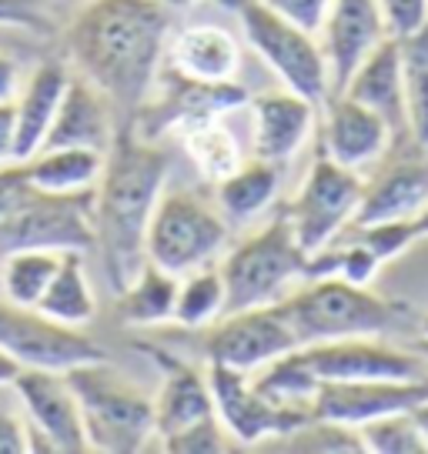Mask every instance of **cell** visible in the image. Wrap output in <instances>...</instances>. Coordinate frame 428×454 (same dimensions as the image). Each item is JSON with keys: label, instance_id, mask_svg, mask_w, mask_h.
Returning <instances> with one entry per match:
<instances>
[{"label": "cell", "instance_id": "5", "mask_svg": "<svg viewBox=\"0 0 428 454\" xmlns=\"http://www.w3.org/2000/svg\"><path fill=\"white\" fill-rule=\"evenodd\" d=\"M218 274L225 284V314L265 308L278 304L288 291H295V281L308 278V254L295 241L288 217L278 214L255 238L238 244L218 264Z\"/></svg>", "mask_w": 428, "mask_h": 454}, {"label": "cell", "instance_id": "2", "mask_svg": "<svg viewBox=\"0 0 428 454\" xmlns=\"http://www.w3.org/2000/svg\"><path fill=\"white\" fill-rule=\"evenodd\" d=\"M168 170L171 154L161 141H144L131 128L115 130L91 200L94 251L115 294L124 291L147 264L144 238L157 198L164 194Z\"/></svg>", "mask_w": 428, "mask_h": 454}, {"label": "cell", "instance_id": "29", "mask_svg": "<svg viewBox=\"0 0 428 454\" xmlns=\"http://www.w3.org/2000/svg\"><path fill=\"white\" fill-rule=\"evenodd\" d=\"M174 298H178V278L168 270L155 268L151 261L141 274L115 294L117 325L124 327H155L161 321H171Z\"/></svg>", "mask_w": 428, "mask_h": 454}, {"label": "cell", "instance_id": "13", "mask_svg": "<svg viewBox=\"0 0 428 454\" xmlns=\"http://www.w3.org/2000/svg\"><path fill=\"white\" fill-rule=\"evenodd\" d=\"M295 348L301 344L278 304L221 314V321L204 338V357L211 364H225L244 374H255L258 368L272 364L274 357Z\"/></svg>", "mask_w": 428, "mask_h": 454}, {"label": "cell", "instance_id": "48", "mask_svg": "<svg viewBox=\"0 0 428 454\" xmlns=\"http://www.w3.org/2000/svg\"><path fill=\"white\" fill-rule=\"evenodd\" d=\"M412 231H415V241H422V238H428V204L412 217Z\"/></svg>", "mask_w": 428, "mask_h": 454}, {"label": "cell", "instance_id": "8", "mask_svg": "<svg viewBox=\"0 0 428 454\" xmlns=\"http://www.w3.org/2000/svg\"><path fill=\"white\" fill-rule=\"evenodd\" d=\"M248 98L251 94L238 81H225V84L191 81L164 64L157 71L151 94L134 114L131 130L144 141H164L168 134L181 137L185 130L208 124V121H221L225 114L244 107Z\"/></svg>", "mask_w": 428, "mask_h": 454}, {"label": "cell", "instance_id": "37", "mask_svg": "<svg viewBox=\"0 0 428 454\" xmlns=\"http://www.w3.org/2000/svg\"><path fill=\"white\" fill-rule=\"evenodd\" d=\"M365 454H428L412 414H385L358 425Z\"/></svg>", "mask_w": 428, "mask_h": 454}, {"label": "cell", "instance_id": "11", "mask_svg": "<svg viewBox=\"0 0 428 454\" xmlns=\"http://www.w3.org/2000/svg\"><path fill=\"white\" fill-rule=\"evenodd\" d=\"M0 348L20 368L71 371L77 364L107 361V351L81 327L51 321L37 308H20L0 298Z\"/></svg>", "mask_w": 428, "mask_h": 454}, {"label": "cell", "instance_id": "35", "mask_svg": "<svg viewBox=\"0 0 428 454\" xmlns=\"http://www.w3.org/2000/svg\"><path fill=\"white\" fill-rule=\"evenodd\" d=\"M225 314V284L214 264L198 268L178 278V298H174V321L181 327H208Z\"/></svg>", "mask_w": 428, "mask_h": 454}, {"label": "cell", "instance_id": "16", "mask_svg": "<svg viewBox=\"0 0 428 454\" xmlns=\"http://www.w3.org/2000/svg\"><path fill=\"white\" fill-rule=\"evenodd\" d=\"M388 168L371 174L348 227L415 217L428 204V151L418 144L388 151Z\"/></svg>", "mask_w": 428, "mask_h": 454}, {"label": "cell", "instance_id": "22", "mask_svg": "<svg viewBox=\"0 0 428 454\" xmlns=\"http://www.w3.org/2000/svg\"><path fill=\"white\" fill-rule=\"evenodd\" d=\"M248 104H251L255 157L272 160V164H288L301 151V144L312 137L314 124H318V104L288 90V87L248 98Z\"/></svg>", "mask_w": 428, "mask_h": 454}, {"label": "cell", "instance_id": "30", "mask_svg": "<svg viewBox=\"0 0 428 454\" xmlns=\"http://www.w3.org/2000/svg\"><path fill=\"white\" fill-rule=\"evenodd\" d=\"M64 254L67 251H14L0 257V298L20 308H37Z\"/></svg>", "mask_w": 428, "mask_h": 454}, {"label": "cell", "instance_id": "18", "mask_svg": "<svg viewBox=\"0 0 428 454\" xmlns=\"http://www.w3.org/2000/svg\"><path fill=\"white\" fill-rule=\"evenodd\" d=\"M345 98L358 100L361 107L375 111L388 128L392 147H408L412 130H408V111H405V87H401V57H399V37H385L358 64L352 77L338 90Z\"/></svg>", "mask_w": 428, "mask_h": 454}, {"label": "cell", "instance_id": "39", "mask_svg": "<svg viewBox=\"0 0 428 454\" xmlns=\"http://www.w3.org/2000/svg\"><path fill=\"white\" fill-rule=\"evenodd\" d=\"M58 14V0H0V27L28 30L34 37H54Z\"/></svg>", "mask_w": 428, "mask_h": 454}, {"label": "cell", "instance_id": "33", "mask_svg": "<svg viewBox=\"0 0 428 454\" xmlns=\"http://www.w3.org/2000/svg\"><path fill=\"white\" fill-rule=\"evenodd\" d=\"M265 451L274 454H365L358 427L329 421V418H312L288 431L281 438L265 441Z\"/></svg>", "mask_w": 428, "mask_h": 454}, {"label": "cell", "instance_id": "1", "mask_svg": "<svg viewBox=\"0 0 428 454\" xmlns=\"http://www.w3.org/2000/svg\"><path fill=\"white\" fill-rule=\"evenodd\" d=\"M168 34L171 11L161 0H87L74 11L64 30L67 67L107 98L117 128H131L151 94Z\"/></svg>", "mask_w": 428, "mask_h": 454}, {"label": "cell", "instance_id": "17", "mask_svg": "<svg viewBox=\"0 0 428 454\" xmlns=\"http://www.w3.org/2000/svg\"><path fill=\"white\" fill-rule=\"evenodd\" d=\"M388 37L378 0H331L321 24V54L329 64L331 94H338L358 64Z\"/></svg>", "mask_w": 428, "mask_h": 454}, {"label": "cell", "instance_id": "49", "mask_svg": "<svg viewBox=\"0 0 428 454\" xmlns=\"http://www.w3.org/2000/svg\"><path fill=\"white\" fill-rule=\"evenodd\" d=\"M168 11H178V7H191V4H198V0H161Z\"/></svg>", "mask_w": 428, "mask_h": 454}, {"label": "cell", "instance_id": "27", "mask_svg": "<svg viewBox=\"0 0 428 454\" xmlns=\"http://www.w3.org/2000/svg\"><path fill=\"white\" fill-rule=\"evenodd\" d=\"M24 177L37 191L47 194H81L94 191L104 168V154L81 151V147H58V151H37L28 160H17Z\"/></svg>", "mask_w": 428, "mask_h": 454}, {"label": "cell", "instance_id": "9", "mask_svg": "<svg viewBox=\"0 0 428 454\" xmlns=\"http://www.w3.org/2000/svg\"><path fill=\"white\" fill-rule=\"evenodd\" d=\"M91 200L94 191L47 194L30 187L28 198L0 217V257L14 251H94Z\"/></svg>", "mask_w": 428, "mask_h": 454}, {"label": "cell", "instance_id": "46", "mask_svg": "<svg viewBox=\"0 0 428 454\" xmlns=\"http://www.w3.org/2000/svg\"><path fill=\"white\" fill-rule=\"evenodd\" d=\"M20 364H17L14 357L7 355V351H4V348H0V387H11V384L17 381V374H20Z\"/></svg>", "mask_w": 428, "mask_h": 454}, {"label": "cell", "instance_id": "3", "mask_svg": "<svg viewBox=\"0 0 428 454\" xmlns=\"http://www.w3.org/2000/svg\"><path fill=\"white\" fill-rule=\"evenodd\" d=\"M278 308L298 344H321L342 338H382L408 321V308L342 278H308L288 291Z\"/></svg>", "mask_w": 428, "mask_h": 454}, {"label": "cell", "instance_id": "45", "mask_svg": "<svg viewBox=\"0 0 428 454\" xmlns=\"http://www.w3.org/2000/svg\"><path fill=\"white\" fill-rule=\"evenodd\" d=\"M20 90V67L14 57L0 54V100H14Z\"/></svg>", "mask_w": 428, "mask_h": 454}, {"label": "cell", "instance_id": "15", "mask_svg": "<svg viewBox=\"0 0 428 454\" xmlns=\"http://www.w3.org/2000/svg\"><path fill=\"white\" fill-rule=\"evenodd\" d=\"M28 411V425L41 431L54 454H87V434L81 421V404L74 397L64 371L24 368L11 384Z\"/></svg>", "mask_w": 428, "mask_h": 454}, {"label": "cell", "instance_id": "38", "mask_svg": "<svg viewBox=\"0 0 428 454\" xmlns=\"http://www.w3.org/2000/svg\"><path fill=\"white\" fill-rule=\"evenodd\" d=\"M238 448V441L228 434V427L221 425V418L211 414L198 421L194 427H187L174 438L161 441V451L168 454H228Z\"/></svg>", "mask_w": 428, "mask_h": 454}, {"label": "cell", "instance_id": "51", "mask_svg": "<svg viewBox=\"0 0 428 454\" xmlns=\"http://www.w3.org/2000/svg\"><path fill=\"white\" fill-rule=\"evenodd\" d=\"M415 351H422V355L428 357V338H422V340H418V348H415Z\"/></svg>", "mask_w": 428, "mask_h": 454}, {"label": "cell", "instance_id": "31", "mask_svg": "<svg viewBox=\"0 0 428 454\" xmlns=\"http://www.w3.org/2000/svg\"><path fill=\"white\" fill-rule=\"evenodd\" d=\"M399 57L408 130H412V141L428 151V24L412 37H401Z\"/></svg>", "mask_w": 428, "mask_h": 454}, {"label": "cell", "instance_id": "34", "mask_svg": "<svg viewBox=\"0 0 428 454\" xmlns=\"http://www.w3.org/2000/svg\"><path fill=\"white\" fill-rule=\"evenodd\" d=\"M181 144H185V154L191 157V164L198 168V174L208 184H218L221 177H228L231 170L242 164V147L221 121H208V124L185 130Z\"/></svg>", "mask_w": 428, "mask_h": 454}, {"label": "cell", "instance_id": "50", "mask_svg": "<svg viewBox=\"0 0 428 454\" xmlns=\"http://www.w3.org/2000/svg\"><path fill=\"white\" fill-rule=\"evenodd\" d=\"M60 7H67V4H71V7H81V4H87V0H58Z\"/></svg>", "mask_w": 428, "mask_h": 454}, {"label": "cell", "instance_id": "21", "mask_svg": "<svg viewBox=\"0 0 428 454\" xmlns=\"http://www.w3.org/2000/svg\"><path fill=\"white\" fill-rule=\"evenodd\" d=\"M392 147L385 121L345 94H329L321 104V154L348 170H365Z\"/></svg>", "mask_w": 428, "mask_h": 454}, {"label": "cell", "instance_id": "41", "mask_svg": "<svg viewBox=\"0 0 428 454\" xmlns=\"http://www.w3.org/2000/svg\"><path fill=\"white\" fill-rule=\"evenodd\" d=\"M388 37H412L428 24V0H378Z\"/></svg>", "mask_w": 428, "mask_h": 454}, {"label": "cell", "instance_id": "42", "mask_svg": "<svg viewBox=\"0 0 428 454\" xmlns=\"http://www.w3.org/2000/svg\"><path fill=\"white\" fill-rule=\"evenodd\" d=\"M265 7H272L274 14H281L285 20L298 24L308 34H318L325 17H329L331 0H261Z\"/></svg>", "mask_w": 428, "mask_h": 454}, {"label": "cell", "instance_id": "26", "mask_svg": "<svg viewBox=\"0 0 428 454\" xmlns=\"http://www.w3.org/2000/svg\"><path fill=\"white\" fill-rule=\"evenodd\" d=\"M281 174L285 164H272V160H248L238 164L228 177H221L214 184V198H218V211L225 214L228 224H248L258 214L265 211L274 200L278 187H281Z\"/></svg>", "mask_w": 428, "mask_h": 454}, {"label": "cell", "instance_id": "28", "mask_svg": "<svg viewBox=\"0 0 428 454\" xmlns=\"http://www.w3.org/2000/svg\"><path fill=\"white\" fill-rule=\"evenodd\" d=\"M37 311L67 327H84L94 321L98 301H94V291L87 284L84 251H67L60 257L58 274L51 278L47 291L37 301Z\"/></svg>", "mask_w": 428, "mask_h": 454}, {"label": "cell", "instance_id": "7", "mask_svg": "<svg viewBox=\"0 0 428 454\" xmlns=\"http://www.w3.org/2000/svg\"><path fill=\"white\" fill-rule=\"evenodd\" d=\"M214 4H221L225 11L238 17L244 41L272 67L281 87L308 98L318 107L325 104V98L331 94L329 64H325L321 43L314 41V34L301 30L298 24L285 20L281 14H274L261 0H214Z\"/></svg>", "mask_w": 428, "mask_h": 454}, {"label": "cell", "instance_id": "4", "mask_svg": "<svg viewBox=\"0 0 428 454\" xmlns=\"http://www.w3.org/2000/svg\"><path fill=\"white\" fill-rule=\"evenodd\" d=\"M81 404L87 448L100 454H138L155 441V401L107 361L64 371Z\"/></svg>", "mask_w": 428, "mask_h": 454}, {"label": "cell", "instance_id": "40", "mask_svg": "<svg viewBox=\"0 0 428 454\" xmlns=\"http://www.w3.org/2000/svg\"><path fill=\"white\" fill-rule=\"evenodd\" d=\"M358 231V241L369 247L371 254L378 257L382 264L395 261L399 254H405L415 244L412 217H399V221H375V224H358L352 227Z\"/></svg>", "mask_w": 428, "mask_h": 454}, {"label": "cell", "instance_id": "52", "mask_svg": "<svg viewBox=\"0 0 428 454\" xmlns=\"http://www.w3.org/2000/svg\"><path fill=\"white\" fill-rule=\"evenodd\" d=\"M418 327H422V334H425V338H428V314H425V317H422V321H418Z\"/></svg>", "mask_w": 428, "mask_h": 454}, {"label": "cell", "instance_id": "32", "mask_svg": "<svg viewBox=\"0 0 428 454\" xmlns=\"http://www.w3.org/2000/svg\"><path fill=\"white\" fill-rule=\"evenodd\" d=\"M251 381H255V387L265 397H272L278 404H288V408H312L314 395L321 387V381L305 364L301 348L274 357L272 364H265V368H258L251 374Z\"/></svg>", "mask_w": 428, "mask_h": 454}, {"label": "cell", "instance_id": "47", "mask_svg": "<svg viewBox=\"0 0 428 454\" xmlns=\"http://www.w3.org/2000/svg\"><path fill=\"white\" fill-rule=\"evenodd\" d=\"M408 414H412L415 427H418V434H422V441H425V448H428V401L415 404V408Z\"/></svg>", "mask_w": 428, "mask_h": 454}, {"label": "cell", "instance_id": "43", "mask_svg": "<svg viewBox=\"0 0 428 454\" xmlns=\"http://www.w3.org/2000/svg\"><path fill=\"white\" fill-rule=\"evenodd\" d=\"M28 451V425L17 421L14 414L0 411V454H24Z\"/></svg>", "mask_w": 428, "mask_h": 454}, {"label": "cell", "instance_id": "23", "mask_svg": "<svg viewBox=\"0 0 428 454\" xmlns=\"http://www.w3.org/2000/svg\"><path fill=\"white\" fill-rule=\"evenodd\" d=\"M115 111L107 98L94 84H87L84 77L71 74V81L64 87L60 107L54 114V124L44 137L41 151H58V147H81V151H98L107 154V147L115 141Z\"/></svg>", "mask_w": 428, "mask_h": 454}, {"label": "cell", "instance_id": "24", "mask_svg": "<svg viewBox=\"0 0 428 454\" xmlns=\"http://www.w3.org/2000/svg\"><path fill=\"white\" fill-rule=\"evenodd\" d=\"M71 81L67 60H44L37 64L30 77L20 84L14 98V160H28L41 151L47 130L54 124V114L60 107L64 87Z\"/></svg>", "mask_w": 428, "mask_h": 454}, {"label": "cell", "instance_id": "25", "mask_svg": "<svg viewBox=\"0 0 428 454\" xmlns=\"http://www.w3.org/2000/svg\"><path fill=\"white\" fill-rule=\"evenodd\" d=\"M164 54H168V67L191 81L225 84V81H238V71H242L238 41L225 27H214V24L178 30Z\"/></svg>", "mask_w": 428, "mask_h": 454}, {"label": "cell", "instance_id": "6", "mask_svg": "<svg viewBox=\"0 0 428 454\" xmlns=\"http://www.w3.org/2000/svg\"><path fill=\"white\" fill-rule=\"evenodd\" d=\"M228 221L198 191H164L147 224L144 254L155 268L185 278L191 270L214 264L228 244Z\"/></svg>", "mask_w": 428, "mask_h": 454}, {"label": "cell", "instance_id": "12", "mask_svg": "<svg viewBox=\"0 0 428 454\" xmlns=\"http://www.w3.org/2000/svg\"><path fill=\"white\" fill-rule=\"evenodd\" d=\"M204 374H208V387L214 397V411L238 444L255 448V444H265L272 438H281V434L314 418L312 408H288V404L265 397L255 387L251 374H244V371L208 361Z\"/></svg>", "mask_w": 428, "mask_h": 454}, {"label": "cell", "instance_id": "36", "mask_svg": "<svg viewBox=\"0 0 428 454\" xmlns=\"http://www.w3.org/2000/svg\"><path fill=\"white\" fill-rule=\"evenodd\" d=\"M378 268H382V261L371 254L361 241L342 244V247L329 244V247L308 254V278H342V281L358 284V287H369L375 281Z\"/></svg>", "mask_w": 428, "mask_h": 454}, {"label": "cell", "instance_id": "19", "mask_svg": "<svg viewBox=\"0 0 428 454\" xmlns=\"http://www.w3.org/2000/svg\"><path fill=\"white\" fill-rule=\"evenodd\" d=\"M422 401H428V374L408 381L321 384L312 401V414L358 427L385 414H408Z\"/></svg>", "mask_w": 428, "mask_h": 454}, {"label": "cell", "instance_id": "20", "mask_svg": "<svg viewBox=\"0 0 428 454\" xmlns=\"http://www.w3.org/2000/svg\"><path fill=\"white\" fill-rule=\"evenodd\" d=\"M138 351H144L161 371V391L155 397V441H168L218 414L208 374H201L194 364H185L181 357L161 351L155 344H138Z\"/></svg>", "mask_w": 428, "mask_h": 454}, {"label": "cell", "instance_id": "44", "mask_svg": "<svg viewBox=\"0 0 428 454\" xmlns=\"http://www.w3.org/2000/svg\"><path fill=\"white\" fill-rule=\"evenodd\" d=\"M14 100H0V164L14 160Z\"/></svg>", "mask_w": 428, "mask_h": 454}, {"label": "cell", "instance_id": "10", "mask_svg": "<svg viewBox=\"0 0 428 454\" xmlns=\"http://www.w3.org/2000/svg\"><path fill=\"white\" fill-rule=\"evenodd\" d=\"M361 187H365V177L358 170L342 168L318 151L298 194L281 211L305 254H314L335 244V238L352 224L358 200H361Z\"/></svg>", "mask_w": 428, "mask_h": 454}, {"label": "cell", "instance_id": "14", "mask_svg": "<svg viewBox=\"0 0 428 454\" xmlns=\"http://www.w3.org/2000/svg\"><path fill=\"white\" fill-rule=\"evenodd\" d=\"M305 364L321 384H355V381H408L425 378L428 357L422 351H399L371 338H342L305 344Z\"/></svg>", "mask_w": 428, "mask_h": 454}]
</instances>
